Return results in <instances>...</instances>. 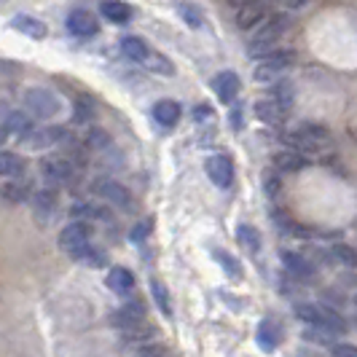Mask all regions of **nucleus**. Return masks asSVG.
Instances as JSON below:
<instances>
[{
  "instance_id": "obj_1",
  "label": "nucleus",
  "mask_w": 357,
  "mask_h": 357,
  "mask_svg": "<svg viewBox=\"0 0 357 357\" xmlns=\"http://www.w3.org/2000/svg\"><path fill=\"white\" fill-rule=\"evenodd\" d=\"M290 27H293L290 11H277V14L266 17L261 22V27L250 36V40H248V54H250L252 59L264 56V54L271 52L280 43V38L285 36Z\"/></svg>"
},
{
  "instance_id": "obj_2",
  "label": "nucleus",
  "mask_w": 357,
  "mask_h": 357,
  "mask_svg": "<svg viewBox=\"0 0 357 357\" xmlns=\"http://www.w3.org/2000/svg\"><path fill=\"white\" fill-rule=\"evenodd\" d=\"M285 145L298 151L301 156H320L331 148V132L320 124H301L285 135Z\"/></svg>"
},
{
  "instance_id": "obj_3",
  "label": "nucleus",
  "mask_w": 357,
  "mask_h": 357,
  "mask_svg": "<svg viewBox=\"0 0 357 357\" xmlns=\"http://www.w3.org/2000/svg\"><path fill=\"white\" fill-rule=\"evenodd\" d=\"M91 223L89 220H75L59 231V248L73 258H86V261H100V255H91Z\"/></svg>"
},
{
  "instance_id": "obj_4",
  "label": "nucleus",
  "mask_w": 357,
  "mask_h": 357,
  "mask_svg": "<svg viewBox=\"0 0 357 357\" xmlns=\"http://www.w3.org/2000/svg\"><path fill=\"white\" fill-rule=\"evenodd\" d=\"M296 314H298L306 325L320 328V331L331 333V336H339V333L347 331V320L341 317L336 309H331V306H325V304H298L296 306Z\"/></svg>"
},
{
  "instance_id": "obj_5",
  "label": "nucleus",
  "mask_w": 357,
  "mask_h": 357,
  "mask_svg": "<svg viewBox=\"0 0 357 357\" xmlns=\"http://www.w3.org/2000/svg\"><path fill=\"white\" fill-rule=\"evenodd\" d=\"M296 62V52L293 49H271L264 56H258V65H255V81H266V84H274L277 75L282 70H287L290 65Z\"/></svg>"
},
{
  "instance_id": "obj_6",
  "label": "nucleus",
  "mask_w": 357,
  "mask_h": 357,
  "mask_svg": "<svg viewBox=\"0 0 357 357\" xmlns=\"http://www.w3.org/2000/svg\"><path fill=\"white\" fill-rule=\"evenodd\" d=\"M40 175H43L46 183H52V185H65L75 175V164H73L70 156L52 153V156H43L40 159Z\"/></svg>"
},
{
  "instance_id": "obj_7",
  "label": "nucleus",
  "mask_w": 357,
  "mask_h": 357,
  "mask_svg": "<svg viewBox=\"0 0 357 357\" xmlns=\"http://www.w3.org/2000/svg\"><path fill=\"white\" fill-rule=\"evenodd\" d=\"M24 107H27L33 116H38V119H52V116L59 113L62 102H59V97H56L52 89L36 86V89L24 91Z\"/></svg>"
},
{
  "instance_id": "obj_8",
  "label": "nucleus",
  "mask_w": 357,
  "mask_h": 357,
  "mask_svg": "<svg viewBox=\"0 0 357 357\" xmlns=\"http://www.w3.org/2000/svg\"><path fill=\"white\" fill-rule=\"evenodd\" d=\"M91 191L102 199V202H107V204H116V207H121V210H129V207H132V194L126 191L119 180L100 178L94 185H91Z\"/></svg>"
},
{
  "instance_id": "obj_9",
  "label": "nucleus",
  "mask_w": 357,
  "mask_h": 357,
  "mask_svg": "<svg viewBox=\"0 0 357 357\" xmlns=\"http://www.w3.org/2000/svg\"><path fill=\"white\" fill-rule=\"evenodd\" d=\"M266 17H268V6L261 3V0H250V3L236 6V27L239 30H252V27H258Z\"/></svg>"
},
{
  "instance_id": "obj_10",
  "label": "nucleus",
  "mask_w": 357,
  "mask_h": 357,
  "mask_svg": "<svg viewBox=\"0 0 357 357\" xmlns=\"http://www.w3.org/2000/svg\"><path fill=\"white\" fill-rule=\"evenodd\" d=\"M204 169H207V178L213 180L218 188H229L234 183V164H231V159L223 156V153L210 156L207 164H204Z\"/></svg>"
},
{
  "instance_id": "obj_11",
  "label": "nucleus",
  "mask_w": 357,
  "mask_h": 357,
  "mask_svg": "<svg viewBox=\"0 0 357 357\" xmlns=\"http://www.w3.org/2000/svg\"><path fill=\"white\" fill-rule=\"evenodd\" d=\"M68 30H70L75 38H91V36H97L100 22H97L94 14L86 11V8H73L70 14H68Z\"/></svg>"
},
{
  "instance_id": "obj_12",
  "label": "nucleus",
  "mask_w": 357,
  "mask_h": 357,
  "mask_svg": "<svg viewBox=\"0 0 357 357\" xmlns=\"http://www.w3.org/2000/svg\"><path fill=\"white\" fill-rule=\"evenodd\" d=\"M239 75L231 70H223V73H218L213 78V91H215V97L223 102V105H229V102H234V97L239 94Z\"/></svg>"
},
{
  "instance_id": "obj_13",
  "label": "nucleus",
  "mask_w": 357,
  "mask_h": 357,
  "mask_svg": "<svg viewBox=\"0 0 357 357\" xmlns=\"http://www.w3.org/2000/svg\"><path fill=\"white\" fill-rule=\"evenodd\" d=\"M110 322H113L116 328H121V331L140 325V322H145V304L143 301H129V304H124L121 309H116V314L110 317Z\"/></svg>"
},
{
  "instance_id": "obj_14",
  "label": "nucleus",
  "mask_w": 357,
  "mask_h": 357,
  "mask_svg": "<svg viewBox=\"0 0 357 357\" xmlns=\"http://www.w3.org/2000/svg\"><path fill=\"white\" fill-rule=\"evenodd\" d=\"M100 14L113 22V24H129L132 22V6H126L124 0H102L100 3Z\"/></svg>"
},
{
  "instance_id": "obj_15",
  "label": "nucleus",
  "mask_w": 357,
  "mask_h": 357,
  "mask_svg": "<svg viewBox=\"0 0 357 357\" xmlns=\"http://www.w3.org/2000/svg\"><path fill=\"white\" fill-rule=\"evenodd\" d=\"M105 282L116 296H129V293H132V287H135V274H132L129 268L116 266V268H110V271H107Z\"/></svg>"
},
{
  "instance_id": "obj_16",
  "label": "nucleus",
  "mask_w": 357,
  "mask_h": 357,
  "mask_svg": "<svg viewBox=\"0 0 357 357\" xmlns=\"http://www.w3.org/2000/svg\"><path fill=\"white\" fill-rule=\"evenodd\" d=\"M11 27L17 30V33H22V36L27 38H36V40H40V38H46V24L40 22V19L30 17V14H19V17H14V22H11Z\"/></svg>"
},
{
  "instance_id": "obj_17",
  "label": "nucleus",
  "mask_w": 357,
  "mask_h": 357,
  "mask_svg": "<svg viewBox=\"0 0 357 357\" xmlns=\"http://www.w3.org/2000/svg\"><path fill=\"white\" fill-rule=\"evenodd\" d=\"M306 164H309V159L301 156L298 151H293V148L274 153V167H277L280 172H298V169H304Z\"/></svg>"
},
{
  "instance_id": "obj_18",
  "label": "nucleus",
  "mask_w": 357,
  "mask_h": 357,
  "mask_svg": "<svg viewBox=\"0 0 357 357\" xmlns=\"http://www.w3.org/2000/svg\"><path fill=\"white\" fill-rule=\"evenodd\" d=\"M153 119L161 126H175L180 121V102H175V100H159L153 105Z\"/></svg>"
},
{
  "instance_id": "obj_19",
  "label": "nucleus",
  "mask_w": 357,
  "mask_h": 357,
  "mask_svg": "<svg viewBox=\"0 0 357 357\" xmlns=\"http://www.w3.org/2000/svg\"><path fill=\"white\" fill-rule=\"evenodd\" d=\"M255 116L264 121V124H271V126H277V124H282V119H285V110L277 105L271 97L268 100H258L255 102Z\"/></svg>"
},
{
  "instance_id": "obj_20",
  "label": "nucleus",
  "mask_w": 357,
  "mask_h": 357,
  "mask_svg": "<svg viewBox=\"0 0 357 357\" xmlns=\"http://www.w3.org/2000/svg\"><path fill=\"white\" fill-rule=\"evenodd\" d=\"M282 264H285L287 271H290L293 277H298V280H306V277L314 274V266L306 261L304 255H298V252H282Z\"/></svg>"
},
{
  "instance_id": "obj_21",
  "label": "nucleus",
  "mask_w": 357,
  "mask_h": 357,
  "mask_svg": "<svg viewBox=\"0 0 357 357\" xmlns=\"http://www.w3.org/2000/svg\"><path fill=\"white\" fill-rule=\"evenodd\" d=\"M6 129H8V135H14V137H27L30 132H33V116L30 113H22V110H17V113H11L8 119H6Z\"/></svg>"
},
{
  "instance_id": "obj_22",
  "label": "nucleus",
  "mask_w": 357,
  "mask_h": 357,
  "mask_svg": "<svg viewBox=\"0 0 357 357\" xmlns=\"http://www.w3.org/2000/svg\"><path fill=\"white\" fill-rule=\"evenodd\" d=\"M271 100L287 113V110L293 107V102H296V86H293L290 81H274V86H271Z\"/></svg>"
},
{
  "instance_id": "obj_23",
  "label": "nucleus",
  "mask_w": 357,
  "mask_h": 357,
  "mask_svg": "<svg viewBox=\"0 0 357 357\" xmlns=\"http://www.w3.org/2000/svg\"><path fill=\"white\" fill-rule=\"evenodd\" d=\"M24 172V159L17 153L0 151V178H22Z\"/></svg>"
},
{
  "instance_id": "obj_24",
  "label": "nucleus",
  "mask_w": 357,
  "mask_h": 357,
  "mask_svg": "<svg viewBox=\"0 0 357 357\" xmlns=\"http://www.w3.org/2000/svg\"><path fill=\"white\" fill-rule=\"evenodd\" d=\"M121 52H124V56H129L132 62H143L145 59V54L151 52V46L145 43L143 38H137V36H126L124 40H121Z\"/></svg>"
},
{
  "instance_id": "obj_25",
  "label": "nucleus",
  "mask_w": 357,
  "mask_h": 357,
  "mask_svg": "<svg viewBox=\"0 0 357 357\" xmlns=\"http://www.w3.org/2000/svg\"><path fill=\"white\" fill-rule=\"evenodd\" d=\"M140 65L148 68L151 73H159V75H175V65H172V62L159 52H148Z\"/></svg>"
},
{
  "instance_id": "obj_26",
  "label": "nucleus",
  "mask_w": 357,
  "mask_h": 357,
  "mask_svg": "<svg viewBox=\"0 0 357 357\" xmlns=\"http://www.w3.org/2000/svg\"><path fill=\"white\" fill-rule=\"evenodd\" d=\"M258 344H261L266 352L277 349V344H280V328L271 320H264L258 325Z\"/></svg>"
},
{
  "instance_id": "obj_27",
  "label": "nucleus",
  "mask_w": 357,
  "mask_h": 357,
  "mask_svg": "<svg viewBox=\"0 0 357 357\" xmlns=\"http://www.w3.org/2000/svg\"><path fill=\"white\" fill-rule=\"evenodd\" d=\"M236 239H239V245H242L248 252H252V255L261 250V234L255 231L252 226H248V223L236 229Z\"/></svg>"
},
{
  "instance_id": "obj_28",
  "label": "nucleus",
  "mask_w": 357,
  "mask_h": 357,
  "mask_svg": "<svg viewBox=\"0 0 357 357\" xmlns=\"http://www.w3.org/2000/svg\"><path fill=\"white\" fill-rule=\"evenodd\" d=\"M331 258H336L341 266H347V268L357 266V250H352V245H344V242L331 245Z\"/></svg>"
},
{
  "instance_id": "obj_29",
  "label": "nucleus",
  "mask_w": 357,
  "mask_h": 357,
  "mask_svg": "<svg viewBox=\"0 0 357 357\" xmlns=\"http://www.w3.org/2000/svg\"><path fill=\"white\" fill-rule=\"evenodd\" d=\"M0 194L8 199V202H24L27 194H30V183H27V180H11V183L3 185Z\"/></svg>"
},
{
  "instance_id": "obj_30",
  "label": "nucleus",
  "mask_w": 357,
  "mask_h": 357,
  "mask_svg": "<svg viewBox=\"0 0 357 357\" xmlns=\"http://www.w3.org/2000/svg\"><path fill=\"white\" fill-rule=\"evenodd\" d=\"M178 14L185 19V24H188V27H194V30H199V27L204 24V14H202V8L191 6V3H180Z\"/></svg>"
},
{
  "instance_id": "obj_31",
  "label": "nucleus",
  "mask_w": 357,
  "mask_h": 357,
  "mask_svg": "<svg viewBox=\"0 0 357 357\" xmlns=\"http://www.w3.org/2000/svg\"><path fill=\"white\" fill-rule=\"evenodd\" d=\"M151 293H153V298H156V304H159L161 314H172V301H169V293H167V287L161 285L159 280H153L151 282Z\"/></svg>"
},
{
  "instance_id": "obj_32",
  "label": "nucleus",
  "mask_w": 357,
  "mask_h": 357,
  "mask_svg": "<svg viewBox=\"0 0 357 357\" xmlns=\"http://www.w3.org/2000/svg\"><path fill=\"white\" fill-rule=\"evenodd\" d=\"M84 145L91 148V151H102V148L110 145V137H107V132H102V129H89V135L84 137Z\"/></svg>"
},
{
  "instance_id": "obj_33",
  "label": "nucleus",
  "mask_w": 357,
  "mask_h": 357,
  "mask_svg": "<svg viewBox=\"0 0 357 357\" xmlns=\"http://www.w3.org/2000/svg\"><path fill=\"white\" fill-rule=\"evenodd\" d=\"M215 258H218V261H220V266L226 268V274H229V277H234V280H236V277H239V274H242V271H239V264H236V261H234L231 255H229V252H220V250H215Z\"/></svg>"
},
{
  "instance_id": "obj_34",
  "label": "nucleus",
  "mask_w": 357,
  "mask_h": 357,
  "mask_svg": "<svg viewBox=\"0 0 357 357\" xmlns=\"http://www.w3.org/2000/svg\"><path fill=\"white\" fill-rule=\"evenodd\" d=\"M54 204H56V194H54L52 188H46V191H38L36 194V210H54Z\"/></svg>"
},
{
  "instance_id": "obj_35",
  "label": "nucleus",
  "mask_w": 357,
  "mask_h": 357,
  "mask_svg": "<svg viewBox=\"0 0 357 357\" xmlns=\"http://www.w3.org/2000/svg\"><path fill=\"white\" fill-rule=\"evenodd\" d=\"M73 215H81V218H86V220H94V218H105V210H100V207H94V204H75L73 207Z\"/></svg>"
},
{
  "instance_id": "obj_36",
  "label": "nucleus",
  "mask_w": 357,
  "mask_h": 357,
  "mask_svg": "<svg viewBox=\"0 0 357 357\" xmlns=\"http://www.w3.org/2000/svg\"><path fill=\"white\" fill-rule=\"evenodd\" d=\"M91 116H94V107H91L89 100H78L75 102V121L78 124H86Z\"/></svg>"
},
{
  "instance_id": "obj_37",
  "label": "nucleus",
  "mask_w": 357,
  "mask_h": 357,
  "mask_svg": "<svg viewBox=\"0 0 357 357\" xmlns=\"http://www.w3.org/2000/svg\"><path fill=\"white\" fill-rule=\"evenodd\" d=\"M151 231H153V220H143V223H137V226L132 229V234H129V236H132L135 242H140V239H145Z\"/></svg>"
},
{
  "instance_id": "obj_38",
  "label": "nucleus",
  "mask_w": 357,
  "mask_h": 357,
  "mask_svg": "<svg viewBox=\"0 0 357 357\" xmlns=\"http://www.w3.org/2000/svg\"><path fill=\"white\" fill-rule=\"evenodd\" d=\"M280 6H285V11H301V8H306L312 0H277Z\"/></svg>"
},
{
  "instance_id": "obj_39",
  "label": "nucleus",
  "mask_w": 357,
  "mask_h": 357,
  "mask_svg": "<svg viewBox=\"0 0 357 357\" xmlns=\"http://www.w3.org/2000/svg\"><path fill=\"white\" fill-rule=\"evenodd\" d=\"M333 357H357V347L339 344V347H333Z\"/></svg>"
},
{
  "instance_id": "obj_40",
  "label": "nucleus",
  "mask_w": 357,
  "mask_h": 357,
  "mask_svg": "<svg viewBox=\"0 0 357 357\" xmlns=\"http://www.w3.org/2000/svg\"><path fill=\"white\" fill-rule=\"evenodd\" d=\"M264 188H266V194H268V197H274V194L280 191V180L274 178V175H268V178L264 180Z\"/></svg>"
},
{
  "instance_id": "obj_41",
  "label": "nucleus",
  "mask_w": 357,
  "mask_h": 357,
  "mask_svg": "<svg viewBox=\"0 0 357 357\" xmlns=\"http://www.w3.org/2000/svg\"><path fill=\"white\" fill-rule=\"evenodd\" d=\"M194 116H197V121H202V119H207V116H210V105H199Z\"/></svg>"
},
{
  "instance_id": "obj_42",
  "label": "nucleus",
  "mask_w": 357,
  "mask_h": 357,
  "mask_svg": "<svg viewBox=\"0 0 357 357\" xmlns=\"http://www.w3.org/2000/svg\"><path fill=\"white\" fill-rule=\"evenodd\" d=\"M8 137H11V135H8V129H6V126H0V148H3V143H6Z\"/></svg>"
},
{
  "instance_id": "obj_43",
  "label": "nucleus",
  "mask_w": 357,
  "mask_h": 357,
  "mask_svg": "<svg viewBox=\"0 0 357 357\" xmlns=\"http://www.w3.org/2000/svg\"><path fill=\"white\" fill-rule=\"evenodd\" d=\"M239 116H242V113H239V107H236V110L231 113V124L236 126V129H239Z\"/></svg>"
},
{
  "instance_id": "obj_44",
  "label": "nucleus",
  "mask_w": 357,
  "mask_h": 357,
  "mask_svg": "<svg viewBox=\"0 0 357 357\" xmlns=\"http://www.w3.org/2000/svg\"><path fill=\"white\" fill-rule=\"evenodd\" d=\"M143 357H164V355H156V352H148V355H143Z\"/></svg>"
},
{
  "instance_id": "obj_45",
  "label": "nucleus",
  "mask_w": 357,
  "mask_h": 357,
  "mask_svg": "<svg viewBox=\"0 0 357 357\" xmlns=\"http://www.w3.org/2000/svg\"><path fill=\"white\" fill-rule=\"evenodd\" d=\"M355 306H357V293H355Z\"/></svg>"
}]
</instances>
